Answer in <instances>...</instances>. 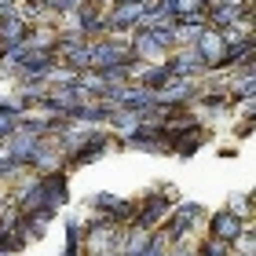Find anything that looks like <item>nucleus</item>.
I'll return each instance as SVG.
<instances>
[{"label": "nucleus", "instance_id": "nucleus-2", "mask_svg": "<svg viewBox=\"0 0 256 256\" xmlns=\"http://www.w3.org/2000/svg\"><path fill=\"white\" fill-rule=\"evenodd\" d=\"M0 62H4V48H0Z\"/></svg>", "mask_w": 256, "mask_h": 256}, {"label": "nucleus", "instance_id": "nucleus-1", "mask_svg": "<svg viewBox=\"0 0 256 256\" xmlns=\"http://www.w3.org/2000/svg\"><path fill=\"white\" fill-rule=\"evenodd\" d=\"M246 227H252V224H246V220L234 216L230 208H216L212 216H205V238L208 242H220V246H227V249L238 242V234Z\"/></svg>", "mask_w": 256, "mask_h": 256}]
</instances>
